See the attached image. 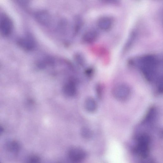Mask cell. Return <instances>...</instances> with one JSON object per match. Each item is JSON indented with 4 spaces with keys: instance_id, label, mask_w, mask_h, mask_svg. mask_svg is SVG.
<instances>
[{
    "instance_id": "ac0fdd59",
    "label": "cell",
    "mask_w": 163,
    "mask_h": 163,
    "mask_svg": "<svg viewBox=\"0 0 163 163\" xmlns=\"http://www.w3.org/2000/svg\"><path fill=\"white\" fill-rule=\"evenodd\" d=\"M160 135L163 138V130L161 131Z\"/></svg>"
},
{
    "instance_id": "5b68a950",
    "label": "cell",
    "mask_w": 163,
    "mask_h": 163,
    "mask_svg": "<svg viewBox=\"0 0 163 163\" xmlns=\"http://www.w3.org/2000/svg\"><path fill=\"white\" fill-rule=\"evenodd\" d=\"M99 36V32L95 29L91 28L86 31L82 37L83 41L87 44H91L97 40Z\"/></svg>"
},
{
    "instance_id": "7c38bea8",
    "label": "cell",
    "mask_w": 163,
    "mask_h": 163,
    "mask_svg": "<svg viewBox=\"0 0 163 163\" xmlns=\"http://www.w3.org/2000/svg\"><path fill=\"white\" fill-rule=\"evenodd\" d=\"M74 60L78 66L80 67L85 66L86 63V59L83 55L80 53L75 54L74 56Z\"/></svg>"
},
{
    "instance_id": "4fadbf2b",
    "label": "cell",
    "mask_w": 163,
    "mask_h": 163,
    "mask_svg": "<svg viewBox=\"0 0 163 163\" xmlns=\"http://www.w3.org/2000/svg\"><path fill=\"white\" fill-rule=\"evenodd\" d=\"M81 131L82 135L85 138H89L92 134L91 130L87 127H83Z\"/></svg>"
},
{
    "instance_id": "7a4b0ae2",
    "label": "cell",
    "mask_w": 163,
    "mask_h": 163,
    "mask_svg": "<svg viewBox=\"0 0 163 163\" xmlns=\"http://www.w3.org/2000/svg\"><path fill=\"white\" fill-rule=\"evenodd\" d=\"M112 93L114 97L116 100L119 101H124L129 98L131 95V91L127 85L121 84L113 87Z\"/></svg>"
},
{
    "instance_id": "9c48e42d",
    "label": "cell",
    "mask_w": 163,
    "mask_h": 163,
    "mask_svg": "<svg viewBox=\"0 0 163 163\" xmlns=\"http://www.w3.org/2000/svg\"><path fill=\"white\" fill-rule=\"evenodd\" d=\"M86 156V153L82 150L76 148L70 151V156L72 161L78 162L83 160Z\"/></svg>"
},
{
    "instance_id": "277c9868",
    "label": "cell",
    "mask_w": 163,
    "mask_h": 163,
    "mask_svg": "<svg viewBox=\"0 0 163 163\" xmlns=\"http://www.w3.org/2000/svg\"><path fill=\"white\" fill-rule=\"evenodd\" d=\"M17 44L23 50L27 51L33 50L36 46L35 40L32 36L29 35L19 39Z\"/></svg>"
},
{
    "instance_id": "e0dca14e",
    "label": "cell",
    "mask_w": 163,
    "mask_h": 163,
    "mask_svg": "<svg viewBox=\"0 0 163 163\" xmlns=\"http://www.w3.org/2000/svg\"><path fill=\"white\" fill-rule=\"evenodd\" d=\"M85 73L87 76L88 77H91L93 74V70L91 68H88L85 71Z\"/></svg>"
},
{
    "instance_id": "9a60e30c",
    "label": "cell",
    "mask_w": 163,
    "mask_h": 163,
    "mask_svg": "<svg viewBox=\"0 0 163 163\" xmlns=\"http://www.w3.org/2000/svg\"><path fill=\"white\" fill-rule=\"evenodd\" d=\"M96 92L98 97L101 99L102 94V87L101 85L98 84L96 87Z\"/></svg>"
},
{
    "instance_id": "8992f818",
    "label": "cell",
    "mask_w": 163,
    "mask_h": 163,
    "mask_svg": "<svg viewBox=\"0 0 163 163\" xmlns=\"http://www.w3.org/2000/svg\"><path fill=\"white\" fill-rule=\"evenodd\" d=\"M113 24V20L108 16H103L98 19L97 25L100 30L103 31H107L112 27Z\"/></svg>"
},
{
    "instance_id": "5bb4252c",
    "label": "cell",
    "mask_w": 163,
    "mask_h": 163,
    "mask_svg": "<svg viewBox=\"0 0 163 163\" xmlns=\"http://www.w3.org/2000/svg\"><path fill=\"white\" fill-rule=\"evenodd\" d=\"M157 90L160 93H163V77L160 78L158 81Z\"/></svg>"
},
{
    "instance_id": "3957f363",
    "label": "cell",
    "mask_w": 163,
    "mask_h": 163,
    "mask_svg": "<svg viewBox=\"0 0 163 163\" xmlns=\"http://www.w3.org/2000/svg\"><path fill=\"white\" fill-rule=\"evenodd\" d=\"M13 28L12 20L9 16L3 14L0 20V31L4 37H7L12 33Z\"/></svg>"
},
{
    "instance_id": "52a82bcc",
    "label": "cell",
    "mask_w": 163,
    "mask_h": 163,
    "mask_svg": "<svg viewBox=\"0 0 163 163\" xmlns=\"http://www.w3.org/2000/svg\"><path fill=\"white\" fill-rule=\"evenodd\" d=\"M35 18L39 22L44 25H48L51 23L52 17L50 14L45 10L37 11L35 14Z\"/></svg>"
},
{
    "instance_id": "6da1fadb",
    "label": "cell",
    "mask_w": 163,
    "mask_h": 163,
    "mask_svg": "<svg viewBox=\"0 0 163 163\" xmlns=\"http://www.w3.org/2000/svg\"><path fill=\"white\" fill-rule=\"evenodd\" d=\"M136 140L135 153L142 158L148 156L151 143L150 136L146 133H141L137 136Z\"/></svg>"
},
{
    "instance_id": "2e32d148",
    "label": "cell",
    "mask_w": 163,
    "mask_h": 163,
    "mask_svg": "<svg viewBox=\"0 0 163 163\" xmlns=\"http://www.w3.org/2000/svg\"><path fill=\"white\" fill-rule=\"evenodd\" d=\"M142 163H156L153 159L149 157L148 156L144 158H142Z\"/></svg>"
},
{
    "instance_id": "ba28073f",
    "label": "cell",
    "mask_w": 163,
    "mask_h": 163,
    "mask_svg": "<svg viewBox=\"0 0 163 163\" xmlns=\"http://www.w3.org/2000/svg\"><path fill=\"white\" fill-rule=\"evenodd\" d=\"M64 93L69 96H73L77 93L76 83L73 80H70L63 87Z\"/></svg>"
},
{
    "instance_id": "8fae6325",
    "label": "cell",
    "mask_w": 163,
    "mask_h": 163,
    "mask_svg": "<svg viewBox=\"0 0 163 163\" xmlns=\"http://www.w3.org/2000/svg\"><path fill=\"white\" fill-rule=\"evenodd\" d=\"M84 106L86 111L92 113L96 110L97 104V102L93 98L89 97L85 100Z\"/></svg>"
},
{
    "instance_id": "30bf717a",
    "label": "cell",
    "mask_w": 163,
    "mask_h": 163,
    "mask_svg": "<svg viewBox=\"0 0 163 163\" xmlns=\"http://www.w3.org/2000/svg\"><path fill=\"white\" fill-rule=\"evenodd\" d=\"M157 115V111L154 107H151L146 113L142 124H150L155 121Z\"/></svg>"
}]
</instances>
